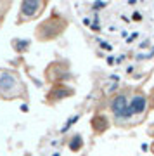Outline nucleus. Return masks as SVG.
Instances as JSON below:
<instances>
[{
	"instance_id": "1",
	"label": "nucleus",
	"mask_w": 154,
	"mask_h": 156,
	"mask_svg": "<svg viewBox=\"0 0 154 156\" xmlns=\"http://www.w3.org/2000/svg\"><path fill=\"white\" fill-rule=\"evenodd\" d=\"M111 108H113L114 115L120 118V120L128 118L130 115H132L130 109H128V102H127V97H125V95H118V97H114L113 102H111Z\"/></svg>"
},
{
	"instance_id": "2",
	"label": "nucleus",
	"mask_w": 154,
	"mask_h": 156,
	"mask_svg": "<svg viewBox=\"0 0 154 156\" xmlns=\"http://www.w3.org/2000/svg\"><path fill=\"white\" fill-rule=\"evenodd\" d=\"M145 106H147L145 97H144V95H135V97L132 99V102H130L128 109H130L132 115H140V113L145 111Z\"/></svg>"
},
{
	"instance_id": "3",
	"label": "nucleus",
	"mask_w": 154,
	"mask_h": 156,
	"mask_svg": "<svg viewBox=\"0 0 154 156\" xmlns=\"http://www.w3.org/2000/svg\"><path fill=\"white\" fill-rule=\"evenodd\" d=\"M40 9V2H23V7H21V14L24 17H33L37 14V11Z\"/></svg>"
},
{
	"instance_id": "4",
	"label": "nucleus",
	"mask_w": 154,
	"mask_h": 156,
	"mask_svg": "<svg viewBox=\"0 0 154 156\" xmlns=\"http://www.w3.org/2000/svg\"><path fill=\"white\" fill-rule=\"evenodd\" d=\"M0 85L4 87V89H11L16 85V78L12 76L11 73H2L0 75Z\"/></svg>"
},
{
	"instance_id": "5",
	"label": "nucleus",
	"mask_w": 154,
	"mask_h": 156,
	"mask_svg": "<svg viewBox=\"0 0 154 156\" xmlns=\"http://www.w3.org/2000/svg\"><path fill=\"white\" fill-rule=\"evenodd\" d=\"M82 137H80V135H75V137H73L71 139V142H69V147H71L73 151H78L80 149V147H82Z\"/></svg>"
},
{
	"instance_id": "6",
	"label": "nucleus",
	"mask_w": 154,
	"mask_h": 156,
	"mask_svg": "<svg viewBox=\"0 0 154 156\" xmlns=\"http://www.w3.org/2000/svg\"><path fill=\"white\" fill-rule=\"evenodd\" d=\"M94 125H95V128H97V130H104V128L107 127V122H106L104 118H95Z\"/></svg>"
},
{
	"instance_id": "7",
	"label": "nucleus",
	"mask_w": 154,
	"mask_h": 156,
	"mask_svg": "<svg viewBox=\"0 0 154 156\" xmlns=\"http://www.w3.org/2000/svg\"><path fill=\"white\" fill-rule=\"evenodd\" d=\"M76 120H78V115H76V116H73V118H69V120H68V123L64 125V127H62V132H66L68 128L71 127V125H73L75 122H76Z\"/></svg>"
},
{
	"instance_id": "8",
	"label": "nucleus",
	"mask_w": 154,
	"mask_h": 156,
	"mask_svg": "<svg viewBox=\"0 0 154 156\" xmlns=\"http://www.w3.org/2000/svg\"><path fill=\"white\" fill-rule=\"evenodd\" d=\"M133 19H135V21H140V19H142L140 12H135V14H133Z\"/></svg>"
}]
</instances>
